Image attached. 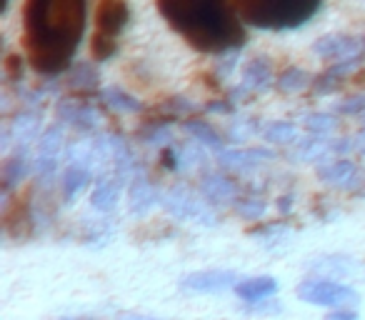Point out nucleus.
<instances>
[{"mask_svg": "<svg viewBox=\"0 0 365 320\" xmlns=\"http://www.w3.org/2000/svg\"><path fill=\"white\" fill-rule=\"evenodd\" d=\"M203 143H198V140H193V143H188V145H182L180 150H175L178 153V170H193V168H198V165H203V160H205V155H203Z\"/></svg>", "mask_w": 365, "mask_h": 320, "instance_id": "nucleus-28", "label": "nucleus"}, {"mask_svg": "<svg viewBox=\"0 0 365 320\" xmlns=\"http://www.w3.org/2000/svg\"><path fill=\"white\" fill-rule=\"evenodd\" d=\"M88 0H26L23 43L33 71L61 76L73 66L86 36Z\"/></svg>", "mask_w": 365, "mask_h": 320, "instance_id": "nucleus-1", "label": "nucleus"}, {"mask_svg": "<svg viewBox=\"0 0 365 320\" xmlns=\"http://www.w3.org/2000/svg\"><path fill=\"white\" fill-rule=\"evenodd\" d=\"M273 81V66L268 58H253L248 66L243 68V81L233 91V98H245L250 93H263L270 88Z\"/></svg>", "mask_w": 365, "mask_h": 320, "instance_id": "nucleus-14", "label": "nucleus"}, {"mask_svg": "<svg viewBox=\"0 0 365 320\" xmlns=\"http://www.w3.org/2000/svg\"><path fill=\"white\" fill-rule=\"evenodd\" d=\"M358 150H360V153H365V130L358 135Z\"/></svg>", "mask_w": 365, "mask_h": 320, "instance_id": "nucleus-39", "label": "nucleus"}, {"mask_svg": "<svg viewBox=\"0 0 365 320\" xmlns=\"http://www.w3.org/2000/svg\"><path fill=\"white\" fill-rule=\"evenodd\" d=\"M200 195L208 203H230L238 198V185L225 175H205L200 183Z\"/></svg>", "mask_w": 365, "mask_h": 320, "instance_id": "nucleus-19", "label": "nucleus"}, {"mask_svg": "<svg viewBox=\"0 0 365 320\" xmlns=\"http://www.w3.org/2000/svg\"><path fill=\"white\" fill-rule=\"evenodd\" d=\"M325 320H358V313L355 310H335V313H328Z\"/></svg>", "mask_w": 365, "mask_h": 320, "instance_id": "nucleus-37", "label": "nucleus"}, {"mask_svg": "<svg viewBox=\"0 0 365 320\" xmlns=\"http://www.w3.org/2000/svg\"><path fill=\"white\" fill-rule=\"evenodd\" d=\"M265 140L268 143H278V145H285V143H295L298 140V128L293 123H285V120H278V123H270L265 128Z\"/></svg>", "mask_w": 365, "mask_h": 320, "instance_id": "nucleus-29", "label": "nucleus"}, {"mask_svg": "<svg viewBox=\"0 0 365 320\" xmlns=\"http://www.w3.org/2000/svg\"><path fill=\"white\" fill-rule=\"evenodd\" d=\"M163 21L200 53H233L245 46V31L230 0H155Z\"/></svg>", "mask_w": 365, "mask_h": 320, "instance_id": "nucleus-2", "label": "nucleus"}, {"mask_svg": "<svg viewBox=\"0 0 365 320\" xmlns=\"http://www.w3.org/2000/svg\"><path fill=\"white\" fill-rule=\"evenodd\" d=\"M358 68H360V58H345V61H335L333 66L323 73V76H318V81H315V93H320V96H328V93H333L335 88H338L340 83L350 76V73L358 71Z\"/></svg>", "mask_w": 365, "mask_h": 320, "instance_id": "nucleus-18", "label": "nucleus"}, {"mask_svg": "<svg viewBox=\"0 0 365 320\" xmlns=\"http://www.w3.org/2000/svg\"><path fill=\"white\" fill-rule=\"evenodd\" d=\"M128 21H130V8H128L125 0H101L98 3V11H96L98 33L118 38L125 31Z\"/></svg>", "mask_w": 365, "mask_h": 320, "instance_id": "nucleus-10", "label": "nucleus"}, {"mask_svg": "<svg viewBox=\"0 0 365 320\" xmlns=\"http://www.w3.org/2000/svg\"><path fill=\"white\" fill-rule=\"evenodd\" d=\"M63 320H78V318H63ZM81 320H91V318H81Z\"/></svg>", "mask_w": 365, "mask_h": 320, "instance_id": "nucleus-41", "label": "nucleus"}, {"mask_svg": "<svg viewBox=\"0 0 365 320\" xmlns=\"http://www.w3.org/2000/svg\"><path fill=\"white\" fill-rule=\"evenodd\" d=\"M195 110V105L188 100V98H170L163 108H158V113H163L160 120H170V118H182L190 115Z\"/></svg>", "mask_w": 365, "mask_h": 320, "instance_id": "nucleus-32", "label": "nucleus"}, {"mask_svg": "<svg viewBox=\"0 0 365 320\" xmlns=\"http://www.w3.org/2000/svg\"><path fill=\"white\" fill-rule=\"evenodd\" d=\"M185 130L193 135V140H198V143H203V145H210V148H215V150H220V145H223V138H220V133L215 130L213 125H208L205 120H185Z\"/></svg>", "mask_w": 365, "mask_h": 320, "instance_id": "nucleus-26", "label": "nucleus"}, {"mask_svg": "<svg viewBox=\"0 0 365 320\" xmlns=\"http://www.w3.org/2000/svg\"><path fill=\"white\" fill-rule=\"evenodd\" d=\"M120 183L123 178H118L115 173H103L101 178H98V185L96 190H93L91 195V205L96 210H101V213H110V210H115L118 205V198H120Z\"/></svg>", "mask_w": 365, "mask_h": 320, "instance_id": "nucleus-16", "label": "nucleus"}, {"mask_svg": "<svg viewBox=\"0 0 365 320\" xmlns=\"http://www.w3.org/2000/svg\"><path fill=\"white\" fill-rule=\"evenodd\" d=\"M338 113H343V115H360V113H365V98H348V100L338 105Z\"/></svg>", "mask_w": 365, "mask_h": 320, "instance_id": "nucleus-35", "label": "nucleus"}, {"mask_svg": "<svg viewBox=\"0 0 365 320\" xmlns=\"http://www.w3.org/2000/svg\"><path fill=\"white\" fill-rule=\"evenodd\" d=\"M240 21L260 31H293L320 11L323 0H233Z\"/></svg>", "mask_w": 365, "mask_h": 320, "instance_id": "nucleus-3", "label": "nucleus"}, {"mask_svg": "<svg viewBox=\"0 0 365 320\" xmlns=\"http://www.w3.org/2000/svg\"><path fill=\"white\" fill-rule=\"evenodd\" d=\"M363 118H365V113H363Z\"/></svg>", "mask_w": 365, "mask_h": 320, "instance_id": "nucleus-42", "label": "nucleus"}, {"mask_svg": "<svg viewBox=\"0 0 365 320\" xmlns=\"http://www.w3.org/2000/svg\"><path fill=\"white\" fill-rule=\"evenodd\" d=\"M308 83H310V76L303 68H285L278 76V88L283 93H300L308 88Z\"/></svg>", "mask_w": 365, "mask_h": 320, "instance_id": "nucleus-27", "label": "nucleus"}, {"mask_svg": "<svg viewBox=\"0 0 365 320\" xmlns=\"http://www.w3.org/2000/svg\"><path fill=\"white\" fill-rule=\"evenodd\" d=\"M38 130H41V113L36 110H21L16 120L8 125V133L16 140L18 148H28L33 140H38Z\"/></svg>", "mask_w": 365, "mask_h": 320, "instance_id": "nucleus-17", "label": "nucleus"}, {"mask_svg": "<svg viewBox=\"0 0 365 320\" xmlns=\"http://www.w3.org/2000/svg\"><path fill=\"white\" fill-rule=\"evenodd\" d=\"M348 148L350 143H333V140H325V135H313L295 143V148L288 155L293 163H315V160H325L330 153L348 150Z\"/></svg>", "mask_w": 365, "mask_h": 320, "instance_id": "nucleus-13", "label": "nucleus"}, {"mask_svg": "<svg viewBox=\"0 0 365 320\" xmlns=\"http://www.w3.org/2000/svg\"><path fill=\"white\" fill-rule=\"evenodd\" d=\"M21 61H23L21 56H11L6 61V78L11 83H18L23 78V63Z\"/></svg>", "mask_w": 365, "mask_h": 320, "instance_id": "nucleus-36", "label": "nucleus"}, {"mask_svg": "<svg viewBox=\"0 0 365 320\" xmlns=\"http://www.w3.org/2000/svg\"><path fill=\"white\" fill-rule=\"evenodd\" d=\"M56 115H58V120H61V123L73 125L76 130H81V133L96 130L98 123H101V115H98L96 108L86 105V103H81V100H73V98H63V100H58Z\"/></svg>", "mask_w": 365, "mask_h": 320, "instance_id": "nucleus-9", "label": "nucleus"}, {"mask_svg": "<svg viewBox=\"0 0 365 320\" xmlns=\"http://www.w3.org/2000/svg\"><path fill=\"white\" fill-rule=\"evenodd\" d=\"M160 190L145 178V175H135L130 183V190H128V205H130L133 215H145L153 205H158L160 200Z\"/></svg>", "mask_w": 365, "mask_h": 320, "instance_id": "nucleus-15", "label": "nucleus"}, {"mask_svg": "<svg viewBox=\"0 0 365 320\" xmlns=\"http://www.w3.org/2000/svg\"><path fill=\"white\" fill-rule=\"evenodd\" d=\"M298 298L310 305L343 308V305H355L360 300V295L355 288L335 283V280H305V283L298 285Z\"/></svg>", "mask_w": 365, "mask_h": 320, "instance_id": "nucleus-5", "label": "nucleus"}, {"mask_svg": "<svg viewBox=\"0 0 365 320\" xmlns=\"http://www.w3.org/2000/svg\"><path fill=\"white\" fill-rule=\"evenodd\" d=\"M273 158V150H268V148H240V150H220L218 165L225 170H233V173H248V170H255Z\"/></svg>", "mask_w": 365, "mask_h": 320, "instance_id": "nucleus-11", "label": "nucleus"}, {"mask_svg": "<svg viewBox=\"0 0 365 320\" xmlns=\"http://www.w3.org/2000/svg\"><path fill=\"white\" fill-rule=\"evenodd\" d=\"M68 86H71L73 91L93 93L101 86V76H98L96 66H91V63H76V66L71 68V76H68Z\"/></svg>", "mask_w": 365, "mask_h": 320, "instance_id": "nucleus-24", "label": "nucleus"}, {"mask_svg": "<svg viewBox=\"0 0 365 320\" xmlns=\"http://www.w3.org/2000/svg\"><path fill=\"white\" fill-rule=\"evenodd\" d=\"M238 285V275L233 270H200L182 280V288L190 293H223Z\"/></svg>", "mask_w": 365, "mask_h": 320, "instance_id": "nucleus-12", "label": "nucleus"}, {"mask_svg": "<svg viewBox=\"0 0 365 320\" xmlns=\"http://www.w3.org/2000/svg\"><path fill=\"white\" fill-rule=\"evenodd\" d=\"M235 293H238V298L245 300V303H260V300L278 293V280L270 278V275L248 278V280H243V283L235 285Z\"/></svg>", "mask_w": 365, "mask_h": 320, "instance_id": "nucleus-20", "label": "nucleus"}, {"mask_svg": "<svg viewBox=\"0 0 365 320\" xmlns=\"http://www.w3.org/2000/svg\"><path fill=\"white\" fill-rule=\"evenodd\" d=\"M101 98H103V103L115 113H140L143 110V103L138 100L135 96L123 91L120 86L106 88V91L101 93Z\"/></svg>", "mask_w": 365, "mask_h": 320, "instance_id": "nucleus-23", "label": "nucleus"}, {"mask_svg": "<svg viewBox=\"0 0 365 320\" xmlns=\"http://www.w3.org/2000/svg\"><path fill=\"white\" fill-rule=\"evenodd\" d=\"M235 210H238V215L245 220H260L265 215V210H268V205L260 198H248V200H240V203L235 205Z\"/></svg>", "mask_w": 365, "mask_h": 320, "instance_id": "nucleus-33", "label": "nucleus"}, {"mask_svg": "<svg viewBox=\"0 0 365 320\" xmlns=\"http://www.w3.org/2000/svg\"><path fill=\"white\" fill-rule=\"evenodd\" d=\"M335 125H338V120L333 115H328V113H310V115H305V128L313 135H328V133L335 130Z\"/></svg>", "mask_w": 365, "mask_h": 320, "instance_id": "nucleus-31", "label": "nucleus"}, {"mask_svg": "<svg viewBox=\"0 0 365 320\" xmlns=\"http://www.w3.org/2000/svg\"><path fill=\"white\" fill-rule=\"evenodd\" d=\"M63 128L61 125H48L38 138V158H36V173L43 183H51L53 175L58 173V163H61V150H63Z\"/></svg>", "mask_w": 365, "mask_h": 320, "instance_id": "nucleus-6", "label": "nucleus"}, {"mask_svg": "<svg viewBox=\"0 0 365 320\" xmlns=\"http://www.w3.org/2000/svg\"><path fill=\"white\" fill-rule=\"evenodd\" d=\"M91 183V170L83 168V165H73L68 163V168L63 170V178H61V190H63V200L68 205L83 193Z\"/></svg>", "mask_w": 365, "mask_h": 320, "instance_id": "nucleus-21", "label": "nucleus"}, {"mask_svg": "<svg viewBox=\"0 0 365 320\" xmlns=\"http://www.w3.org/2000/svg\"><path fill=\"white\" fill-rule=\"evenodd\" d=\"M208 110H215V113H230V110H233V105H230V103H210Z\"/></svg>", "mask_w": 365, "mask_h": 320, "instance_id": "nucleus-38", "label": "nucleus"}, {"mask_svg": "<svg viewBox=\"0 0 365 320\" xmlns=\"http://www.w3.org/2000/svg\"><path fill=\"white\" fill-rule=\"evenodd\" d=\"M31 170V158H28V148H18L16 155H11L3 165V190L11 193L18 183L28 175Z\"/></svg>", "mask_w": 365, "mask_h": 320, "instance_id": "nucleus-22", "label": "nucleus"}, {"mask_svg": "<svg viewBox=\"0 0 365 320\" xmlns=\"http://www.w3.org/2000/svg\"><path fill=\"white\" fill-rule=\"evenodd\" d=\"M170 120H150L138 130V138H140L145 145H165V143L173 140V130L168 125Z\"/></svg>", "mask_w": 365, "mask_h": 320, "instance_id": "nucleus-25", "label": "nucleus"}, {"mask_svg": "<svg viewBox=\"0 0 365 320\" xmlns=\"http://www.w3.org/2000/svg\"><path fill=\"white\" fill-rule=\"evenodd\" d=\"M318 178L323 180L325 185L338 190H353V193H360V183L365 180L363 170L348 160V158H338L333 163H325L318 168Z\"/></svg>", "mask_w": 365, "mask_h": 320, "instance_id": "nucleus-7", "label": "nucleus"}, {"mask_svg": "<svg viewBox=\"0 0 365 320\" xmlns=\"http://www.w3.org/2000/svg\"><path fill=\"white\" fill-rule=\"evenodd\" d=\"M165 213H170L175 220H193V223L203 225H215L218 215L210 210V205L205 200H200L193 190L182 188V185H173L170 190H165L160 198Z\"/></svg>", "mask_w": 365, "mask_h": 320, "instance_id": "nucleus-4", "label": "nucleus"}, {"mask_svg": "<svg viewBox=\"0 0 365 320\" xmlns=\"http://www.w3.org/2000/svg\"><path fill=\"white\" fill-rule=\"evenodd\" d=\"M128 320H155V318H128Z\"/></svg>", "mask_w": 365, "mask_h": 320, "instance_id": "nucleus-40", "label": "nucleus"}, {"mask_svg": "<svg viewBox=\"0 0 365 320\" xmlns=\"http://www.w3.org/2000/svg\"><path fill=\"white\" fill-rule=\"evenodd\" d=\"M313 53L328 61H345V58H363L365 38L350 36H325L313 43Z\"/></svg>", "mask_w": 365, "mask_h": 320, "instance_id": "nucleus-8", "label": "nucleus"}, {"mask_svg": "<svg viewBox=\"0 0 365 320\" xmlns=\"http://www.w3.org/2000/svg\"><path fill=\"white\" fill-rule=\"evenodd\" d=\"M91 51H93V58H96L98 63L110 61V58L118 53V43H115V38L96 33V36H93V43H91Z\"/></svg>", "mask_w": 365, "mask_h": 320, "instance_id": "nucleus-30", "label": "nucleus"}, {"mask_svg": "<svg viewBox=\"0 0 365 320\" xmlns=\"http://www.w3.org/2000/svg\"><path fill=\"white\" fill-rule=\"evenodd\" d=\"M255 130H258V125H255L250 118H243V120H235L233 125H230L228 138H230V143H240V140H245V138L253 135Z\"/></svg>", "mask_w": 365, "mask_h": 320, "instance_id": "nucleus-34", "label": "nucleus"}]
</instances>
